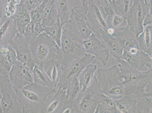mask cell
<instances>
[{
  "instance_id": "obj_9",
  "label": "cell",
  "mask_w": 152,
  "mask_h": 113,
  "mask_svg": "<svg viewBox=\"0 0 152 113\" xmlns=\"http://www.w3.org/2000/svg\"><path fill=\"white\" fill-rule=\"evenodd\" d=\"M149 7L144 0H134L127 16L128 25L139 36L144 30V22L149 12Z\"/></svg>"
},
{
  "instance_id": "obj_12",
  "label": "cell",
  "mask_w": 152,
  "mask_h": 113,
  "mask_svg": "<svg viewBox=\"0 0 152 113\" xmlns=\"http://www.w3.org/2000/svg\"><path fill=\"white\" fill-rule=\"evenodd\" d=\"M82 45L86 53L92 55L96 60L101 62L103 66L107 65L110 57L108 48L94 33L83 41Z\"/></svg>"
},
{
  "instance_id": "obj_13",
  "label": "cell",
  "mask_w": 152,
  "mask_h": 113,
  "mask_svg": "<svg viewBox=\"0 0 152 113\" xmlns=\"http://www.w3.org/2000/svg\"><path fill=\"white\" fill-rule=\"evenodd\" d=\"M9 44L16 52L18 60L26 64L32 72L36 64L32 58L30 43L24 35L17 32Z\"/></svg>"
},
{
  "instance_id": "obj_8",
  "label": "cell",
  "mask_w": 152,
  "mask_h": 113,
  "mask_svg": "<svg viewBox=\"0 0 152 113\" xmlns=\"http://www.w3.org/2000/svg\"><path fill=\"white\" fill-rule=\"evenodd\" d=\"M82 43L75 41L63 31L61 46L58 49L56 59L64 68L75 59L86 54Z\"/></svg>"
},
{
  "instance_id": "obj_6",
  "label": "cell",
  "mask_w": 152,
  "mask_h": 113,
  "mask_svg": "<svg viewBox=\"0 0 152 113\" xmlns=\"http://www.w3.org/2000/svg\"><path fill=\"white\" fill-rule=\"evenodd\" d=\"M0 112L23 113L9 75H0Z\"/></svg>"
},
{
  "instance_id": "obj_30",
  "label": "cell",
  "mask_w": 152,
  "mask_h": 113,
  "mask_svg": "<svg viewBox=\"0 0 152 113\" xmlns=\"http://www.w3.org/2000/svg\"><path fill=\"white\" fill-rule=\"evenodd\" d=\"M45 28L41 22L31 20L26 28L24 35L30 44L35 41L40 34L44 32Z\"/></svg>"
},
{
  "instance_id": "obj_2",
  "label": "cell",
  "mask_w": 152,
  "mask_h": 113,
  "mask_svg": "<svg viewBox=\"0 0 152 113\" xmlns=\"http://www.w3.org/2000/svg\"><path fill=\"white\" fill-rule=\"evenodd\" d=\"M119 63L125 94H134L140 98L146 96L145 88L152 82V72L136 70L123 59Z\"/></svg>"
},
{
  "instance_id": "obj_11",
  "label": "cell",
  "mask_w": 152,
  "mask_h": 113,
  "mask_svg": "<svg viewBox=\"0 0 152 113\" xmlns=\"http://www.w3.org/2000/svg\"><path fill=\"white\" fill-rule=\"evenodd\" d=\"M9 75L16 92L34 82L32 72L30 69L18 60L13 64Z\"/></svg>"
},
{
  "instance_id": "obj_25",
  "label": "cell",
  "mask_w": 152,
  "mask_h": 113,
  "mask_svg": "<svg viewBox=\"0 0 152 113\" xmlns=\"http://www.w3.org/2000/svg\"><path fill=\"white\" fill-rule=\"evenodd\" d=\"M63 89L66 90L67 98L65 108L71 109L73 113V104L81 92L80 85L78 78L75 77L72 78Z\"/></svg>"
},
{
  "instance_id": "obj_21",
  "label": "cell",
  "mask_w": 152,
  "mask_h": 113,
  "mask_svg": "<svg viewBox=\"0 0 152 113\" xmlns=\"http://www.w3.org/2000/svg\"><path fill=\"white\" fill-rule=\"evenodd\" d=\"M1 23L0 45L9 44L18 32L13 17H7Z\"/></svg>"
},
{
  "instance_id": "obj_5",
  "label": "cell",
  "mask_w": 152,
  "mask_h": 113,
  "mask_svg": "<svg viewBox=\"0 0 152 113\" xmlns=\"http://www.w3.org/2000/svg\"><path fill=\"white\" fill-rule=\"evenodd\" d=\"M59 47L54 40L45 32L40 34L30 44L32 58L38 65H42L46 62L56 59Z\"/></svg>"
},
{
  "instance_id": "obj_41",
  "label": "cell",
  "mask_w": 152,
  "mask_h": 113,
  "mask_svg": "<svg viewBox=\"0 0 152 113\" xmlns=\"http://www.w3.org/2000/svg\"><path fill=\"white\" fill-rule=\"evenodd\" d=\"M92 1L94 3L99 7L102 13L106 17L107 14L108 13V10L106 5V0H92Z\"/></svg>"
},
{
  "instance_id": "obj_15",
  "label": "cell",
  "mask_w": 152,
  "mask_h": 113,
  "mask_svg": "<svg viewBox=\"0 0 152 113\" xmlns=\"http://www.w3.org/2000/svg\"><path fill=\"white\" fill-rule=\"evenodd\" d=\"M85 18L87 24L93 33L100 29L107 32L108 27L105 17L99 7L92 0Z\"/></svg>"
},
{
  "instance_id": "obj_42",
  "label": "cell",
  "mask_w": 152,
  "mask_h": 113,
  "mask_svg": "<svg viewBox=\"0 0 152 113\" xmlns=\"http://www.w3.org/2000/svg\"><path fill=\"white\" fill-rule=\"evenodd\" d=\"M145 96L152 99V82H150L145 89Z\"/></svg>"
},
{
  "instance_id": "obj_39",
  "label": "cell",
  "mask_w": 152,
  "mask_h": 113,
  "mask_svg": "<svg viewBox=\"0 0 152 113\" xmlns=\"http://www.w3.org/2000/svg\"><path fill=\"white\" fill-rule=\"evenodd\" d=\"M43 0H24L23 4L30 13L42 4Z\"/></svg>"
},
{
  "instance_id": "obj_7",
  "label": "cell",
  "mask_w": 152,
  "mask_h": 113,
  "mask_svg": "<svg viewBox=\"0 0 152 113\" xmlns=\"http://www.w3.org/2000/svg\"><path fill=\"white\" fill-rule=\"evenodd\" d=\"M63 31L75 41L82 43L93 33L84 15L74 9H72L70 19L63 24Z\"/></svg>"
},
{
  "instance_id": "obj_44",
  "label": "cell",
  "mask_w": 152,
  "mask_h": 113,
  "mask_svg": "<svg viewBox=\"0 0 152 113\" xmlns=\"http://www.w3.org/2000/svg\"><path fill=\"white\" fill-rule=\"evenodd\" d=\"M7 0H1V19H2L4 16V9Z\"/></svg>"
},
{
  "instance_id": "obj_1",
  "label": "cell",
  "mask_w": 152,
  "mask_h": 113,
  "mask_svg": "<svg viewBox=\"0 0 152 113\" xmlns=\"http://www.w3.org/2000/svg\"><path fill=\"white\" fill-rule=\"evenodd\" d=\"M57 90L34 82L16 92V94L23 113H42L47 97Z\"/></svg>"
},
{
  "instance_id": "obj_17",
  "label": "cell",
  "mask_w": 152,
  "mask_h": 113,
  "mask_svg": "<svg viewBox=\"0 0 152 113\" xmlns=\"http://www.w3.org/2000/svg\"><path fill=\"white\" fill-rule=\"evenodd\" d=\"M17 60L16 52L10 44L0 45V75H9Z\"/></svg>"
},
{
  "instance_id": "obj_45",
  "label": "cell",
  "mask_w": 152,
  "mask_h": 113,
  "mask_svg": "<svg viewBox=\"0 0 152 113\" xmlns=\"http://www.w3.org/2000/svg\"><path fill=\"white\" fill-rule=\"evenodd\" d=\"M146 67L149 70L152 72V57H151L150 60L146 64Z\"/></svg>"
},
{
  "instance_id": "obj_46",
  "label": "cell",
  "mask_w": 152,
  "mask_h": 113,
  "mask_svg": "<svg viewBox=\"0 0 152 113\" xmlns=\"http://www.w3.org/2000/svg\"><path fill=\"white\" fill-rule=\"evenodd\" d=\"M24 0H17V2L19 4L21 3H23Z\"/></svg>"
},
{
  "instance_id": "obj_47",
  "label": "cell",
  "mask_w": 152,
  "mask_h": 113,
  "mask_svg": "<svg viewBox=\"0 0 152 113\" xmlns=\"http://www.w3.org/2000/svg\"><path fill=\"white\" fill-rule=\"evenodd\" d=\"M151 113H152V107L151 111Z\"/></svg>"
},
{
  "instance_id": "obj_43",
  "label": "cell",
  "mask_w": 152,
  "mask_h": 113,
  "mask_svg": "<svg viewBox=\"0 0 152 113\" xmlns=\"http://www.w3.org/2000/svg\"><path fill=\"white\" fill-rule=\"evenodd\" d=\"M116 0H106V5L108 9L114 11Z\"/></svg>"
},
{
  "instance_id": "obj_48",
  "label": "cell",
  "mask_w": 152,
  "mask_h": 113,
  "mask_svg": "<svg viewBox=\"0 0 152 113\" xmlns=\"http://www.w3.org/2000/svg\"><path fill=\"white\" fill-rule=\"evenodd\" d=\"M144 1H145L146 2V3H147V0H144Z\"/></svg>"
},
{
  "instance_id": "obj_4",
  "label": "cell",
  "mask_w": 152,
  "mask_h": 113,
  "mask_svg": "<svg viewBox=\"0 0 152 113\" xmlns=\"http://www.w3.org/2000/svg\"><path fill=\"white\" fill-rule=\"evenodd\" d=\"M106 96L101 88L96 76L89 86L81 92L73 106V113H94L98 105Z\"/></svg>"
},
{
  "instance_id": "obj_36",
  "label": "cell",
  "mask_w": 152,
  "mask_h": 113,
  "mask_svg": "<svg viewBox=\"0 0 152 113\" xmlns=\"http://www.w3.org/2000/svg\"><path fill=\"white\" fill-rule=\"evenodd\" d=\"M18 4L17 0H7L4 9L3 17L1 19L0 23L4 21L7 17H13Z\"/></svg>"
},
{
  "instance_id": "obj_38",
  "label": "cell",
  "mask_w": 152,
  "mask_h": 113,
  "mask_svg": "<svg viewBox=\"0 0 152 113\" xmlns=\"http://www.w3.org/2000/svg\"><path fill=\"white\" fill-rule=\"evenodd\" d=\"M44 10V6L42 3L39 6L30 12L31 21L42 22Z\"/></svg>"
},
{
  "instance_id": "obj_24",
  "label": "cell",
  "mask_w": 152,
  "mask_h": 113,
  "mask_svg": "<svg viewBox=\"0 0 152 113\" xmlns=\"http://www.w3.org/2000/svg\"><path fill=\"white\" fill-rule=\"evenodd\" d=\"M140 98L135 95L125 94L121 99L114 100L120 113H136L137 103Z\"/></svg>"
},
{
  "instance_id": "obj_34",
  "label": "cell",
  "mask_w": 152,
  "mask_h": 113,
  "mask_svg": "<svg viewBox=\"0 0 152 113\" xmlns=\"http://www.w3.org/2000/svg\"><path fill=\"white\" fill-rule=\"evenodd\" d=\"M134 0H116L114 11L118 14L126 17Z\"/></svg>"
},
{
  "instance_id": "obj_10",
  "label": "cell",
  "mask_w": 152,
  "mask_h": 113,
  "mask_svg": "<svg viewBox=\"0 0 152 113\" xmlns=\"http://www.w3.org/2000/svg\"><path fill=\"white\" fill-rule=\"evenodd\" d=\"M97 61L92 55L86 53L82 57L75 59L67 67L62 68L61 77L58 89H63L68 83L73 78H78L80 73L91 63Z\"/></svg>"
},
{
  "instance_id": "obj_20",
  "label": "cell",
  "mask_w": 152,
  "mask_h": 113,
  "mask_svg": "<svg viewBox=\"0 0 152 113\" xmlns=\"http://www.w3.org/2000/svg\"><path fill=\"white\" fill-rule=\"evenodd\" d=\"M56 1L57 0L43 1L44 10L42 23L45 27L53 25L59 19Z\"/></svg>"
},
{
  "instance_id": "obj_26",
  "label": "cell",
  "mask_w": 152,
  "mask_h": 113,
  "mask_svg": "<svg viewBox=\"0 0 152 113\" xmlns=\"http://www.w3.org/2000/svg\"><path fill=\"white\" fill-rule=\"evenodd\" d=\"M138 41L140 49L152 57V25L144 27L138 37Z\"/></svg>"
},
{
  "instance_id": "obj_18",
  "label": "cell",
  "mask_w": 152,
  "mask_h": 113,
  "mask_svg": "<svg viewBox=\"0 0 152 113\" xmlns=\"http://www.w3.org/2000/svg\"><path fill=\"white\" fill-rule=\"evenodd\" d=\"M151 57L140 48H135L129 51H124L122 59L136 70L141 71L146 66Z\"/></svg>"
},
{
  "instance_id": "obj_32",
  "label": "cell",
  "mask_w": 152,
  "mask_h": 113,
  "mask_svg": "<svg viewBox=\"0 0 152 113\" xmlns=\"http://www.w3.org/2000/svg\"><path fill=\"white\" fill-rule=\"evenodd\" d=\"M56 2L59 18L64 24L68 21L71 15L70 0H57Z\"/></svg>"
},
{
  "instance_id": "obj_23",
  "label": "cell",
  "mask_w": 152,
  "mask_h": 113,
  "mask_svg": "<svg viewBox=\"0 0 152 113\" xmlns=\"http://www.w3.org/2000/svg\"><path fill=\"white\" fill-rule=\"evenodd\" d=\"M42 66L44 71L53 82L55 88L58 90L62 71L61 63L55 59L46 62Z\"/></svg>"
},
{
  "instance_id": "obj_29",
  "label": "cell",
  "mask_w": 152,
  "mask_h": 113,
  "mask_svg": "<svg viewBox=\"0 0 152 113\" xmlns=\"http://www.w3.org/2000/svg\"><path fill=\"white\" fill-rule=\"evenodd\" d=\"M32 74L35 83L49 88H55L53 82L44 71L42 65L36 64Z\"/></svg>"
},
{
  "instance_id": "obj_28",
  "label": "cell",
  "mask_w": 152,
  "mask_h": 113,
  "mask_svg": "<svg viewBox=\"0 0 152 113\" xmlns=\"http://www.w3.org/2000/svg\"><path fill=\"white\" fill-rule=\"evenodd\" d=\"M108 28L114 29L116 32L124 29L128 26L127 17L112 12L107 15L106 18Z\"/></svg>"
},
{
  "instance_id": "obj_19",
  "label": "cell",
  "mask_w": 152,
  "mask_h": 113,
  "mask_svg": "<svg viewBox=\"0 0 152 113\" xmlns=\"http://www.w3.org/2000/svg\"><path fill=\"white\" fill-rule=\"evenodd\" d=\"M114 37L121 43L124 51L140 48L137 37L131 31L128 25L124 29L117 31Z\"/></svg>"
},
{
  "instance_id": "obj_27",
  "label": "cell",
  "mask_w": 152,
  "mask_h": 113,
  "mask_svg": "<svg viewBox=\"0 0 152 113\" xmlns=\"http://www.w3.org/2000/svg\"><path fill=\"white\" fill-rule=\"evenodd\" d=\"M97 68V66L95 63H91L87 66L78 75L77 78L80 85L81 92L86 90L91 85L94 78V74Z\"/></svg>"
},
{
  "instance_id": "obj_22",
  "label": "cell",
  "mask_w": 152,
  "mask_h": 113,
  "mask_svg": "<svg viewBox=\"0 0 152 113\" xmlns=\"http://www.w3.org/2000/svg\"><path fill=\"white\" fill-rule=\"evenodd\" d=\"M13 18L17 26L18 32L24 35L26 28L31 22V18L30 12L23 3L18 5Z\"/></svg>"
},
{
  "instance_id": "obj_40",
  "label": "cell",
  "mask_w": 152,
  "mask_h": 113,
  "mask_svg": "<svg viewBox=\"0 0 152 113\" xmlns=\"http://www.w3.org/2000/svg\"><path fill=\"white\" fill-rule=\"evenodd\" d=\"M147 4L149 7V12L146 15L144 22V27L152 25V0H147Z\"/></svg>"
},
{
  "instance_id": "obj_35",
  "label": "cell",
  "mask_w": 152,
  "mask_h": 113,
  "mask_svg": "<svg viewBox=\"0 0 152 113\" xmlns=\"http://www.w3.org/2000/svg\"><path fill=\"white\" fill-rule=\"evenodd\" d=\"M152 107V99L146 96L140 98L136 105V113H151Z\"/></svg>"
},
{
  "instance_id": "obj_3",
  "label": "cell",
  "mask_w": 152,
  "mask_h": 113,
  "mask_svg": "<svg viewBox=\"0 0 152 113\" xmlns=\"http://www.w3.org/2000/svg\"><path fill=\"white\" fill-rule=\"evenodd\" d=\"M96 77L102 93L105 96L117 100L121 99L125 95L118 65H113L107 68L99 69Z\"/></svg>"
},
{
  "instance_id": "obj_31",
  "label": "cell",
  "mask_w": 152,
  "mask_h": 113,
  "mask_svg": "<svg viewBox=\"0 0 152 113\" xmlns=\"http://www.w3.org/2000/svg\"><path fill=\"white\" fill-rule=\"evenodd\" d=\"M63 24L59 19L53 25L45 27L44 32L54 40L59 47L61 46L63 34Z\"/></svg>"
},
{
  "instance_id": "obj_37",
  "label": "cell",
  "mask_w": 152,
  "mask_h": 113,
  "mask_svg": "<svg viewBox=\"0 0 152 113\" xmlns=\"http://www.w3.org/2000/svg\"><path fill=\"white\" fill-rule=\"evenodd\" d=\"M91 2V0H70L72 9H77L86 17Z\"/></svg>"
},
{
  "instance_id": "obj_33",
  "label": "cell",
  "mask_w": 152,
  "mask_h": 113,
  "mask_svg": "<svg viewBox=\"0 0 152 113\" xmlns=\"http://www.w3.org/2000/svg\"><path fill=\"white\" fill-rule=\"evenodd\" d=\"M95 113H120L116 105L115 100L106 96L98 105Z\"/></svg>"
},
{
  "instance_id": "obj_14",
  "label": "cell",
  "mask_w": 152,
  "mask_h": 113,
  "mask_svg": "<svg viewBox=\"0 0 152 113\" xmlns=\"http://www.w3.org/2000/svg\"><path fill=\"white\" fill-rule=\"evenodd\" d=\"M66 90L58 89L49 95L44 103L42 113H62L66 105Z\"/></svg>"
},
{
  "instance_id": "obj_16",
  "label": "cell",
  "mask_w": 152,
  "mask_h": 113,
  "mask_svg": "<svg viewBox=\"0 0 152 113\" xmlns=\"http://www.w3.org/2000/svg\"><path fill=\"white\" fill-rule=\"evenodd\" d=\"M93 33L108 48L110 54L119 63L122 59L124 49L118 40L114 37L109 35L107 32L102 29Z\"/></svg>"
}]
</instances>
